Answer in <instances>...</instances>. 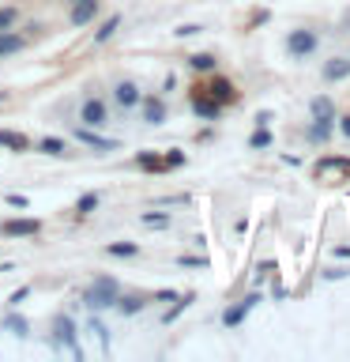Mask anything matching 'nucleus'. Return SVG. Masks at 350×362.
<instances>
[{"label": "nucleus", "instance_id": "obj_1", "mask_svg": "<svg viewBox=\"0 0 350 362\" xmlns=\"http://www.w3.org/2000/svg\"><path fill=\"white\" fill-rule=\"evenodd\" d=\"M282 49H286L290 61H313L316 53H320V34H316L313 27H294L286 34V42H282Z\"/></svg>", "mask_w": 350, "mask_h": 362}, {"label": "nucleus", "instance_id": "obj_2", "mask_svg": "<svg viewBox=\"0 0 350 362\" xmlns=\"http://www.w3.org/2000/svg\"><path fill=\"white\" fill-rule=\"evenodd\" d=\"M121 294V283L113 276H95V283L83 291V305L90 313H102V310H113V302H117Z\"/></svg>", "mask_w": 350, "mask_h": 362}, {"label": "nucleus", "instance_id": "obj_3", "mask_svg": "<svg viewBox=\"0 0 350 362\" xmlns=\"http://www.w3.org/2000/svg\"><path fill=\"white\" fill-rule=\"evenodd\" d=\"M79 124H87V129H106L109 124V102L98 98V95H87L79 102Z\"/></svg>", "mask_w": 350, "mask_h": 362}, {"label": "nucleus", "instance_id": "obj_4", "mask_svg": "<svg viewBox=\"0 0 350 362\" xmlns=\"http://www.w3.org/2000/svg\"><path fill=\"white\" fill-rule=\"evenodd\" d=\"M53 344L68 351V355H76V358H83V351H79V332H76V321L72 317H53Z\"/></svg>", "mask_w": 350, "mask_h": 362}, {"label": "nucleus", "instance_id": "obj_5", "mask_svg": "<svg viewBox=\"0 0 350 362\" xmlns=\"http://www.w3.org/2000/svg\"><path fill=\"white\" fill-rule=\"evenodd\" d=\"M260 302H264V294H260V291H253V294H245L241 302L226 305V310H222V325H226V328H241V325H245V317L253 313Z\"/></svg>", "mask_w": 350, "mask_h": 362}, {"label": "nucleus", "instance_id": "obj_6", "mask_svg": "<svg viewBox=\"0 0 350 362\" xmlns=\"http://www.w3.org/2000/svg\"><path fill=\"white\" fill-rule=\"evenodd\" d=\"M135 110H140V121H143V124H151V129H158V124H166V121H169V106H166V98H162V95H143Z\"/></svg>", "mask_w": 350, "mask_h": 362}, {"label": "nucleus", "instance_id": "obj_7", "mask_svg": "<svg viewBox=\"0 0 350 362\" xmlns=\"http://www.w3.org/2000/svg\"><path fill=\"white\" fill-rule=\"evenodd\" d=\"M140 98H143V90L135 79H117L113 83V106H117L121 113H132L135 106H140Z\"/></svg>", "mask_w": 350, "mask_h": 362}, {"label": "nucleus", "instance_id": "obj_8", "mask_svg": "<svg viewBox=\"0 0 350 362\" xmlns=\"http://www.w3.org/2000/svg\"><path fill=\"white\" fill-rule=\"evenodd\" d=\"M76 140L90 147V151H98V155H109V151H121V144L117 140H109V136H102L98 129H87V124H79L76 129Z\"/></svg>", "mask_w": 350, "mask_h": 362}, {"label": "nucleus", "instance_id": "obj_9", "mask_svg": "<svg viewBox=\"0 0 350 362\" xmlns=\"http://www.w3.org/2000/svg\"><path fill=\"white\" fill-rule=\"evenodd\" d=\"M192 113H196V117H203V121H219L222 106H219V102H215L203 87H196V90H192Z\"/></svg>", "mask_w": 350, "mask_h": 362}, {"label": "nucleus", "instance_id": "obj_10", "mask_svg": "<svg viewBox=\"0 0 350 362\" xmlns=\"http://www.w3.org/2000/svg\"><path fill=\"white\" fill-rule=\"evenodd\" d=\"M332 136H335V121H327V117H313L309 129H305V140H309L313 147H327Z\"/></svg>", "mask_w": 350, "mask_h": 362}, {"label": "nucleus", "instance_id": "obj_11", "mask_svg": "<svg viewBox=\"0 0 350 362\" xmlns=\"http://www.w3.org/2000/svg\"><path fill=\"white\" fill-rule=\"evenodd\" d=\"M320 79L324 83H343V79H350V57H327L320 64Z\"/></svg>", "mask_w": 350, "mask_h": 362}, {"label": "nucleus", "instance_id": "obj_12", "mask_svg": "<svg viewBox=\"0 0 350 362\" xmlns=\"http://www.w3.org/2000/svg\"><path fill=\"white\" fill-rule=\"evenodd\" d=\"M98 16V0H76L72 11H68V27H87Z\"/></svg>", "mask_w": 350, "mask_h": 362}, {"label": "nucleus", "instance_id": "obj_13", "mask_svg": "<svg viewBox=\"0 0 350 362\" xmlns=\"http://www.w3.org/2000/svg\"><path fill=\"white\" fill-rule=\"evenodd\" d=\"M38 230H42L38 219H4V223H0V234H4V238H30Z\"/></svg>", "mask_w": 350, "mask_h": 362}, {"label": "nucleus", "instance_id": "obj_14", "mask_svg": "<svg viewBox=\"0 0 350 362\" xmlns=\"http://www.w3.org/2000/svg\"><path fill=\"white\" fill-rule=\"evenodd\" d=\"M113 310H117L121 317H135V313H143V310H147V298H143V294H117Z\"/></svg>", "mask_w": 350, "mask_h": 362}, {"label": "nucleus", "instance_id": "obj_15", "mask_svg": "<svg viewBox=\"0 0 350 362\" xmlns=\"http://www.w3.org/2000/svg\"><path fill=\"white\" fill-rule=\"evenodd\" d=\"M27 49V38L23 34H16V30H0V57H16V53H23Z\"/></svg>", "mask_w": 350, "mask_h": 362}, {"label": "nucleus", "instance_id": "obj_16", "mask_svg": "<svg viewBox=\"0 0 350 362\" xmlns=\"http://www.w3.org/2000/svg\"><path fill=\"white\" fill-rule=\"evenodd\" d=\"M203 90H207V95L219 102V106H226V102H234V98H237V90H234L230 79H211V83L203 87Z\"/></svg>", "mask_w": 350, "mask_h": 362}, {"label": "nucleus", "instance_id": "obj_17", "mask_svg": "<svg viewBox=\"0 0 350 362\" xmlns=\"http://www.w3.org/2000/svg\"><path fill=\"white\" fill-rule=\"evenodd\" d=\"M0 328H4V332H11V336H19V339L30 336V321H27L23 313H16V310H11L4 321H0Z\"/></svg>", "mask_w": 350, "mask_h": 362}, {"label": "nucleus", "instance_id": "obj_18", "mask_svg": "<svg viewBox=\"0 0 350 362\" xmlns=\"http://www.w3.org/2000/svg\"><path fill=\"white\" fill-rule=\"evenodd\" d=\"M309 113H313V117H327V121H335V117H339L332 95H313V102H309Z\"/></svg>", "mask_w": 350, "mask_h": 362}, {"label": "nucleus", "instance_id": "obj_19", "mask_svg": "<svg viewBox=\"0 0 350 362\" xmlns=\"http://www.w3.org/2000/svg\"><path fill=\"white\" fill-rule=\"evenodd\" d=\"M271 144H275V136H271V129H267V124H256L253 136H248V147H253V151H267Z\"/></svg>", "mask_w": 350, "mask_h": 362}, {"label": "nucleus", "instance_id": "obj_20", "mask_svg": "<svg viewBox=\"0 0 350 362\" xmlns=\"http://www.w3.org/2000/svg\"><path fill=\"white\" fill-rule=\"evenodd\" d=\"M0 147H8V151H27L30 140L23 132H11V129H0Z\"/></svg>", "mask_w": 350, "mask_h": 362}, {"label": "nucleus", "instance_id": "obj_21", "mask_svg": "<svg viewBox=\"0 0 350 362\" xmlns=\"http://www.w3.org/2000/svg\"><path fill=\"white\" fill-rule=\"evenodd\" d=\"M38 151L49 155V158H61V155H68V144L56 140V136H42V140H38Z\"/></svg>", "mask_w": 350, "mask_h": 362}, {"label": "nucleus", "instance_id": "obj_22", "mask_svg": "<svg viewBox=\"0 0 350 362\" xmlns=\"http://www.w3.org/2000/svg\"><path fill=\"white\" fill-rule=\"evenodd\" d=\"M117 30H121V16H109V19H106V23H102V27L95 30V45H106V42H109Z\"/></svg>", "mask_w": 350, "mask_h": 362}, {"label": "nucleus", "instance_id": "obj_23", "mask_svg": "<svg viewBox=\"0 0 350 362\" xmlns=\"http://www.w3.org/2000/svg\"><path fill=\"white\" fill-rule=\"evenodd\" d=\"M140 223L147 226V230H166V226L174 223V219H169L166 211H143V215H140Z\"/></svg>", "mask_w": 350, "mask_h": 362}, {"label": "nucleus", "instance_id": "obj_24", "mask_svg": "<svg viewBox=\"0 0 350 362\" xmlns=\"http://www.w3.org/2000/svg\"><path fill=\"white\" fill-rule=\"evenodd\" d=\"M215 64H219V61H215V53H192L188 57L192 72H215Z\"/></svg>", "mask_w": 350, "mask_h": 362}, {"label": "nucleus", "instance_id": "obj_25", "mask_svg": "<svg viewBox=\"0 0 350 362\" xmlns=\"http://www.w3.org/2000/svg\"><path fill=\"white\" fill-rule=\"evenodd\" d=\"M135 166H140V170H166L162 155H155V151H140V155H135Z\"/></svg>", "mask_w": 350, "mask_h": 362}, {"label": "nucleus", "instance_id": "obj_26", "mask_svg": "<svg viewBox=\"0 0 350 362\" xmlns=\"http://www.w3.org/2000/svg\"><path fill=\"white\" fill-rule=\"evenodd\" d=\"M192 298H196V294H181L174 310H166V313H162V325H169V321H177V317H181V313H185L188 305H192Z\"/></svg>", "mask_w": 350, "mask_h": 362}, {"label": "nucleus", "instance_id": "obj_27", "mask_svg": "<svg viewBox=\"0 0 350 362\" xmlns=\"http://www.w3.org/2000/svg\"><path fill=\"white\" fill-rule=\"evenodd\" d=\"M106 253L109 257H135V253H140V245H135V242H109Z\"/></svg>", "mask_w": 350, "mask_h": 362}, {"label": "nucleus", "instance_id": "obj_28", "mask_svg": "<svg viewBox=\"0 0 350 362\" xmlns=\"http://www.w3.org/2000/svg\"><path fill=\"white\" fill-rule=\"evenodd\" d=\"M76 211H79V215H90V211H98V192H83V197L76 200Z\"/></svg>", "mask_w": 350, "mask_h": 362}, {"label": "nucleus", "instance_id": "obj_29", "mask_svg": "<svg viewBox=\"0 0 350 362\" xmlns=\"http://www.w3.org/2000/svg\"><path fill=\"white\" fill-rule=\"evenodd\" d=\"M87 332H95L98 339H102V347H109V328L98 321V317H90V325H87Z\"/></svg>", "mask_w": 350, "mask_h": 362}, {"label": "nucleus", "instance_id": "obj_30", "mask_svg": "<svg viewBox=\"0 0 350 362\" xmlns=\"http://www.w3.org/2000/svg\"><path fill=\"white\" fill-rule=\"evenodd\" d=\"M324 279H327V283H335V279H350V264H332V268H324Z\"/></svg>", "mask_w": 350, "mask_h": 362}, {"label": "nucleus", "instance_id": "obj_31", "mask_svg": "<svg viewBox=\"0 0 350 362\" xmlns=\"http://www.w3.org/2000/svg\"><path fill=\"white\" fill-rule=\"evenodd\" d=\"M16 19H19V11H16V8H0V30L16 27Z\"/></svg>", "mask_w": 350, "mask_h": 362}, {"label": "nucleus", "instance_id": "obj_32", "mask_svg": "<svg viewBox=\"0 0 350 362\" xmlns=\"http://www.w3.org/2000/svg\"><path fill=\"white\" fill-rule=\"evenodd\" d=\"M335 132L343 136V140H350V113H343V117H335Z\"/></svg>", "mask_w": 350, "mask_h": 362}, {"label": "nucleus", "instance_id": "obj_33", "mask_svg": "<svg viewBox=\"0 0 350 362\" xmlns=\"http://www.w3.org/2000/svg\"><path fill=\"white\" fill-rule=\"evenodd\" d=\"M27 294H30L27 287H19V291H16V294H11V298H8V305H11V310H19V305H23V302H27Z\"/></svg>", "mask_w": 350, "mask_h": 362}, {"label": "nucleus", "instance_id": "obj_34", "mask_svg": "<svg viewBox=\"0 0 350 362\" xmlns=\"http://www.w3.org/2000/svg\"><path fill=\"white\" fill-rule=\"evenodd\" d=\"M203 27H196V23H185V27H177L174 34H177V38H192V34H200Z\"/></svg>", "mask_w": 350, "mask_h": 362}, {"label": "nucleus", "instance_id": "obj_35", "mask_svg": "<svg viewBox=\"0 0 350 362\" xmlns=\"http://www.w3.org/2000/svg\"><path fill=\"white\" fill-rule=\"evenodd\" d=\"M162 163H166V170H169V166H181V163H185V151H169Z\"/></svg>", "mask_w": 350, "mask_h": 362}, {"label": "nucleus", "instance_id": "obj_36", "mask_svg": "<svg viewBox=\"0 0 350 362\" xmlns=\"http://www.w3.org/2000/svg\"><path fill=\"white\" fill-rule=\"evenodd\" d=\"M181 264H185V268H207V260H203V257H181Z\"/></svg>", "mask_w": 350, "mask_h": 362}, {"label": "nucleus", "instance_id": "obj_37", "mask_svg": "<svg viewBox=\"0 0 350 362\" xmlns=\"http://www.w3.org/2000/svg\"><path fill=\"white\" fill-rule=\"evenodd\" d=\"M332 257H335V260H350V245H335Z\"/></svg>", "mask_w": 350, "mask_h": 362}, {"label": "nucleus", "instance_id": "obj_38", "mask_svg": "<svg viewBox=\"0 0 350 362\" xmlns=\"http://www.w3.org/2000/svg\"><path fill=\"white\" fill-rule=\"evenodd\" d=\"M64 4H76V0H64Z\"/></svg>", "mask_w": 350, "mask_h": 362}]
</instances>
